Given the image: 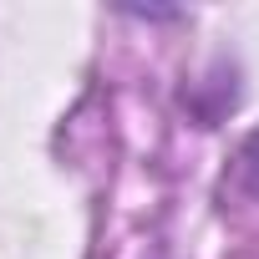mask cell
I'll return each instance as SVG.
<instances>
[{"mask_svg":"<svg viewBox=\"0 0 259 259\" xmlns=\"http://www.w3.org/2000/svg\"><path fill=\"white\" fill-rule=\"evenodd\" d=\"M234 188L259 203V127H254V133L239 143V153H234Z\"/></svg>","mask_w":259,"mask_h":259,"instance_id":"obj_1","label":"cell"}]
</instances>
